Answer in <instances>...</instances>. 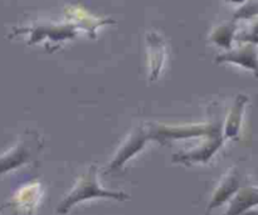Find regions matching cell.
Returning <instances> with one entry per match:
<instances>
[{
    "instance_id": "14",
    "label": "cell",
    "mask_w": 258,
    "mask_h": 215,
    "mask_svg": "<svg viewBox=\"0 0 258 215\" xmlns=\"http://www.w3.org/2000/svg\"><path fill=\"white\" fill-rule=\"evenodd\" d=\"M258 17V0H248L244 3L236 13L234 20L239 19H253Z\"/></svg>"
},
{
    "instance_id": "16",
    "label": "cell",
    "mask_w": 258,
    "mask_h": 215,
    "mask_svg": "<svg viewBox=\"0 0 258 215\" xmlns=\"http://www.w3.org/2000/svg\"><path fill=\"white\" fill-rule=\"evenodd\" d=\"M226 2L232 3V4H237V5H243L244 3L248 2V0H226Z\"/></svg>"
},
{
    "instance_id": "5",
    "label": "cell",
    "mask_w": 258,
    "mask_h": 215,
    "mask_svg": "<svg viewBox=\"0 0 258 215\" xmlns=\"http://www.w3.org/2000/svg\"><path fill=\"white\" fill-rule=\"evenodd\" d=\"M223 140L224 138L223 136H221V132L216 131L211 136H208V138L201 146H198V148L186 151V153H179L176 155H174L173 161L174 163L181 164L207 163L221 149Z\"/></svg>"
},
{
    "instance_id": "15",
    "label": "cell",
    "mask_w": 258,
    "mask_h": 215,
    "mask_svg": "<svg viewBox=\"0 0 258 215\" xmlns=\"http://www.w3.org/2000/svg\"><path fill=\"white\" fill-rule=\"evenodd\" d=\"M237 40H241L242 43H252V44L258 45V17L253 18V22L249 25L247 30L242 33H237Z\"/></svg>"
},
{
    "instance_id": "17",
    "label": "cell",
    "mask_w": 258,
    "mask_h": 215,
    "mask_svg": "<svg viewBox=\"0 0 258 215\" xmlns=\"http://www.w3.org/2000/svg\"><path fill=\"white\" fill-rule=\"evenodd\" d=\"M244 215H258V209H251V210L247 211Z\"/></svg>"
},
{
    "instance_id": "8",
    "label": "cell",
    "mask_w": 258,
    "mask_h": 215,
    "mask_svg": "<svg viewBox=\"0 0 258 215\" xmlns=\"http://www.w3.org/2000/svg\"><path fill=\"white\" fill-rule=\"evenodd\" d=\"M218 131L214 125H189V126H158L153 130L155 140L161 138H188L198 136H209Z\"/></svg>"
},
{
    "instance_id": "4",
    "label": "cell",
    "mask_w": 258,
    "mask_h": 215,
    "mask_svg": "<svg viewBox=\"0 0 258 215\" xmlns=\"http://www.w3.org/2000/svg\"><path fill=\"white\" fill-rule=\"evenodd\" d=\"M217 63H229V64L238 65V67L253 72L258 77V49L256 44L243 43L236 48H231L223 54H219L216 58Z\"/></svg>"
},
{
    "instance_id": "7",
    "label": "cell",
    "mask_w": 258,
    "mask_h": 215,
    "mask_svg": "<svg viewBox=\"0 0 258 215\" xmlns=\"http://www.w3.org/2000/svg\"><path fill=\"white\" fill-rule=\"evenodd\" d=\"M239 189H241V175H239L237 168L229 169L226 175L219 181L218 186H217L213 195H212L209 205L207 208V215H209L213 209L223 205L229 199L233 198Z\"/></svg>"
},
{
    "instance_id": "2",
    "label": "cell",
    "mask_w": 258,
    "mask_h": 215,
    "mask_svg": "<svg viewBox=\"0 0 258 215\" xmlns=\"http://www.w3.org/2000/svg\"><path fill=\"white\" fill-rule=\"evenodd\" d=\"M78 28L73 23H55L48 20L34 22L27 27H19L13 29L12 37L15 35H28V44H38L42 42H64L71 40L78 34Z\"/></svg>"
},
{
    "instance_id": "11",
    "label": "cell",
    "mask_w": 258,
    "mask_h": 215,
    "mask_svg": "<svg viewBox=\"0 0 258 215\" xmlns=\"http://www.w3.org/2000/svg\"><path fill=\"white\" fill-rule=\"evenodd\" d=\"M67 15L68 19H70L68 22L73 23L78 29L85 30L92 37H95L98 28L113 23L110 19H100L95 15H91L90 13L81 9V8H70V9H67Z\"/></svg>"
},
{
    "instance_id": "3",
    "label": "cell",
    "mask_w": 258,
    "mask_h": 215,
    "mask_svg": "<svg viewBox=\"0 0 258 215\" xmlns=\"http://www.w3.org/2000/svg\"><path fill=\"white\" fill-rule=\"evenodd\" d=\"M150 138H154L153 130H146L144 126L135 128L120 146L113 160L108 165L107 170L115 171L122 168L131 158H134L139 151L143 150V148Z\"/></svg>"
},
{
    "instance_id": "1",
    "label": "cell",
    "mask_w": 258,
    "mask_h": 215,
    "mask_svg": "<svg viewBox=\"0 0 258 215\" xmlns=\"http://www.w3.org/2000/svg\"><path fill=\"white\" fill-rule=\"evenodd\" d=\"M93 198H111L115 199V200L122 201L127 200L130 196L127 194L122 193V191H110L103 189L98 183L97 168H96V165H92L90 166V169L85 174H82L78 178V180L76 181L70 193L66 195L62 203L58 205L57 213H68L78 203H82V201Z\"/></svg>"
},
{
    "instance_id": "13",
    "label": "cell",
    "mask_w": 258,
    "mask_h": 215,
    "mask_svg": "<svg viewBox=\"0 0 258 215\" xmlns=\"http://www.w3.org/2000/svg\"><path fill=\"white\" fill-rule=\"evenodd\" d=\"M237 35V24L236 22H223L219 25L213 28L211 32L209 39L216 45L226 49H231L232 43L236 39Z\"/></svg>"
},
{
    "instance_id": "6",
    "label": "cell",
    "mask_w": 258,
    "mask_h": 215,
    "mask_svg": "<svg viewBox=\"0 0 258 215\" xmlns=\"http://www.w3.org/2000/svg\"><path fill=\"white\" fill-rule=\"evenodd\" d=\"M146 45H148L149 78L155 81L158 80L165 65L168 49L163 37L156 32H149L146 34Z\"/></svg>"
},
{
    "instance_id": "12",
    "label": "cell",
    "mask_w": 258,
    "mask_h": 215,
    "mask_svg": "<svg viewBox=\"0 0 258 215\" xmlns=\"http://www.w3.org/2000/svg\"><path fill=\"white\" fill-rule=\"evenodd\" d=\"M247 102H248V97H247V96H237L236 101H234L233 106H232V108L228 112V116H227L226 122H224V140L238 137L239 131H241L242 120H243V112L244 108H246Z\"/></svg>"
},
{
    "instance_id": "9",
    "label": "cell",
    "mask_w": 258,
    "mask_h": 215,
    "mask_svg": "<svg viewBox=\"0 0 258 215\" xmlns=\"http://www.w3.org/2000/svg\"><path fill=\"white\" fill-rule=\"evenodd\" d=\"M33 146L27 140H23L13 146L10 150L0 155V174L17 169L24 165L32 159Z\"/></svg>"
},
{
    "instance_id": "10",
    "label": "cell",
    "mask_w": 258,
    "mask_h": 215,
    "mask_svg": "<svg viewBox=\"0 0 258 215\" xmlns=\"http://www.w3.org/2000/svg\"><path fill=\"white\" fill-rule=\"evenodd\" d=\"M258 205V186H246L239 189L236 195L231 199L229 208L224 215L246 214Z\"/></svg>"
}]
</instances>
